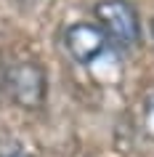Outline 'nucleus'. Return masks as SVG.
<instances>
[{
    "label": "nucleus",
    "instance_id": "nucleus-1",
    "mask_svg": "<svg viewBox=\"0 0 154 157\" xmlns=\"http://www.w3.org/2000/svg\"><path fill=\"white\" fill-rule=\"evenodd\" d=\"M96 19L101 29L109 35V40L125 48H133L141 40V21L128 0H101L96 6Z\"/></svg>",
    "mask_w": 154,
    "mask_h": 157
},
{
    "label": "nucleus",
    "instance_id": "nucleus-2",
    "mask_svg": "<svg viewBox=\"0 0 154 157\" xmlns=\"http://www.w3.org/2000/svg\"><path fill=\"white\" fill-rule=\"evenodd\" d=\"M6 85H8L11 99L16 101L19 107H24V109L43 107L45 93H48L45 72H43V67L35 64V61H19V64H13L8 69V75H6Z\"/></svg>",
    "mask_w": 154,
    "mask_h": 157
},
{
    "label": "nucleus",
    "instance_id": "nucleus-3",
    "mask_svg": "<svg viewBox=\"0 0 154 157\" xmlns=\"http://www.w3.org/2000/svg\"><path fill=\"white\" fill-rule=\"evenodd\" d=\"M66 51L72 53L80 64H93L96 59H101L109 48V35L101 29V24H88V21H80V24H72L64 35Z\"/></svg>",
    "mask_w": 154,
    "mask_h": 157
},
{
    "label": "nucleus",
    "instance_id": "nucleus-4",
    "mask_svg": "<svg viewBox=\"0 0 154 157\" xmlns=\"http://www.w3.org/2000/svg\"><path fill=\"white\" fill-rule=\"evenodd\" d=\"M0 157H35V155H29V152L13 139H0Z\"/></svg>",
    "mask_w": 154,
    "mask_h": 157
},
{
    "label": "nucleus",
    "instance_id": "nucleus-5",
    "mask_svg": "<svg viewBox=\"0 0 154 157\" xmlns=\"http://www.w3.org/2000/svg\"><path fill=\"white\" fill-rule=\"evenodd\" d=\"M146 128L154 136V96H149V101H146Z\"/></svg>",
    "mask_w": 154,
    "mask_h": 157
},
{
    "label": "nucleus",
    "instance_id": "nucleus-6",
    "mask_svg": "<svg viewBox=\"0 0 154 157\" xmlns=\"http://www.w3.org/2000/svg\"><path fill=\"white\" fill-rule=\"evenodd\" d=\"M152 40H154V19H152Z\"/></svg>",
    "mask_w": 154,
    "mask_h": 157
}]
</instances>
